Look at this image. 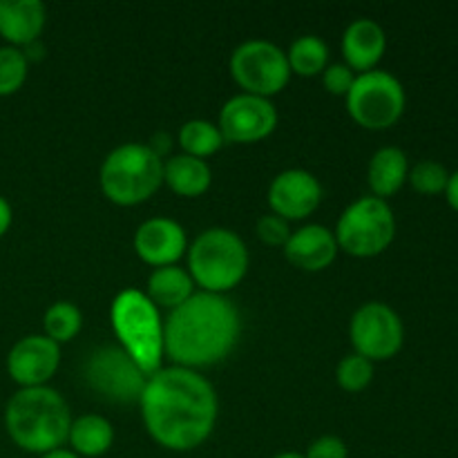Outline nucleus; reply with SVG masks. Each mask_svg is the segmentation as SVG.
Returning <instances> with one entry per match:
<instances>
[{
  "mask_svg": "<svg viewBox=\"0 0 458 458\" xmlns=\"http://www.w3.org/2000/svg\"><path fill=\"white\" fill-rule=\"evenodd\" d=\"M249 249L231 228H206L188 246V273L206 293L226 295L249 273Z\"/></svg>",
  "mask_w": 458,
  "mask_h": 458,
  "instance_id": "39448f33",
  "label": "nucleus"
},
{
  "mask_svg": "<svg viewBox=\"0 0 458 458\" xmlns=\"http://www.w3.org/2000/svg\"><path fill=\"white\" fill-rule=\"evenodd\" d=\"M70 405L52 387L18 389L4 407L9 438L30 454H47L67 443L72 428Z\"/></svg>",
  "mask_w": 458,
  "mask_h": 458,
  "instance_id": "7ed1b4c3",
  "label": "nucleus"
},
{
  "mask_svg": "<svg viewBox=\"0 0 458 458\" xmlns=\"http://www.w3.org/2000/svg\"><path fill=\"white\" fill-rule=\"evenodd\" d=\"M217 128L226 143H258L277 128V110L271 98L242 92L224 103Z\"/></svg>",
  "mask_w": 458,
  "mask_h": 458,
  "instance_id": "f8f14e48",
  "label": "nucleus"
},
{
  "mask_svg": "<svg viewBox=\"0 0 458 458\" xmlns=\"http://www.w3.org/2000/svg\"><path fill=\"white\" fill-rule=\"evenodd\" d=\"M445 199L447 204H450L452 210H456L458 213V170L456 173H450V182H447V188H445Z\"/></svg>",
  "mask_w": 458,
  "mask_h": 458,
  "instance_id": "473e14b6",
  "label": "nucleus"
},
{
  "mask_svg": "<svg viewBox=\"0 0 458 458\" xmlns=\"http://www.w3.org/2000/svg\"><path fill=\"white\" fill-rule=\"evenodd\" d=\"M387 49V34L383 27L371 18H358L344 30L343 34V56L344 65L352 67L358 74L376 70L380 58Z\"/></svg>",
  "mask_w": 458,
  "mask_h": 458,
  "instance_id": "a211bd4d",
  "label": "nucleus"
},
{
  "mask_svg": "<svg viewBox=\"0 0 458 458\" xmlns=\"http://www.w3.org/2000/svg\"><path fill=\"white\" fill-rule=\"evenodd\" d=\"M30 61L25 58L22 49L0 47V97H12L25 85Z\"/></svg>",
  "mask_w": 458,
  "mask_h": 458,
  "instance_id": "a878e982",
  "label": "nucleus"
},
{
  "mask_svg": "<svg viewBox=\"0 0 458 458\" xmlns=\"http://www.w3.org/2000/svg\"><path fill=\"white\" fill-rule=\"evenodd\" d=\"M164 183L179 197H201L213 183V173L204 159L191 155H173L164 161Z\"/></svg>",
  "mask_w": 458,
  "mask_h": 458,
  "instance_id": "aec40b11",
  "label": "nucleus"
},
{
  "mask_svg": "<svg viewBox=\"0 0 458 458\" xmlns=\"http://www.w3.org/2000/svg\"><path fill=\"white\" fill-rule=\"evenodd\" d=\"M61 365V344L45 334L25 335L7 356V374L21 389L47 387Z\"/></svg>",
  "mask_w": 458,
  "mask_h": 458,
  "instance_id": "ddd939ff",
  "label": "nucleus"
},
{
  "mask_svg": "<svg viewBox=\"0 0 458 458\" xmlns=\"http://www.w3.org/2000/svg\"><path fill=\"white\" fill-rule=\"evenodd\" d=\"M349 338L358 356L383 362L396 356L405 343L401 316L385 302H367L352 316Z\"/></svg>",
  "mask_w": 458,
  "mask_h": 458,
  "instance_id": "9b49d317",
  "label": "nucleus"
},
{
  "mask_svg": "<svg viewBox=\"0 0 458 458\" xmlns=\"http://www.w3.org/2000/svg\"><path fill=\"white\" fill-rule=\"evenodd\" d=\"M40 458H81V456H76L74 452L67 450V447H58V450L47 452V454H43Z\"/></svg>",
  "mask_w": 458,
  "mask_h": 458,
  "instance_id": "72a5a7b5",
  "label": "nucleus"
},
{
  "mask_svg": "<svg viewBox=\"0 0 458 458\" xmlns=\"http://www.w3.org/2000/svg\"><path fill=\"white\" fill-rule=\"evenodd\" d=\"M146 295L157 309L161 307L174 311V309L182 307L186 300L195 295V282H192L188 268L177 267V264L161 267L155 268L150 277H148Z\"/></svg>",
  "mask_w": 458,
  "mask_h": 458,
  "instance_id": "412c9836",
  "label": "nucleus"
},
{
  "mask_svg": "<svg viewBox=\"0 0 458 458\" xmlns=\"http://www.w3.org/2000/svg\"><path fill=\"white\" fill-rule=\"evenodd\" d=\"M255 233H258V237L264 242V244L282 246V249H284L293 231H291L286 219L277 217V215L271 213V215H262V217L258 219V224H255Z\"/></svg>",
  "mask_w": 458,
  "mask_h": 458,
  "instance_id": "c85d7f7f",
  "label": "nucleus"
},
{
  "mask_svg": "<svg viewBox=\"0 0 458 458\" xmlns=\"http://www.w3.org/2000/svg\"><path fill=\"white\" fill-rule=\"evenodd\" d=\"M98 183L112 204L139 206L164 186V159L148 143H123L106 157Z\"/></svg>",
  "mask_w": 458,
  "mask_h": 458,
  "instance_id": "423d86ee",
  "label": "nucleus"
},
{
  "mask_svg": "<svg viewBox=\"0 0 458 458\" xmlns=\"http://www.w3.org/2000/svg\"><path fill=\"white\" fill-rule=\"evenodd\" d=\"M231 74L244 94L271 98L289 85L291 67L284 49L271 40L253 38L233 52Z\"/></svg>",
  "mask_w": 458,
  "mask_h": 458,
  "instance_id": "1a4fd4ad",
  "label": "nucleus"
},
{
  "mask_svg": "<svg viewBox=\"0 0 458 458\" xmlns=\"http://www.w3.org/2000/svg\"><path fill=\"white\" fill-rule=\"evenodd\" d=\"M407 182L420 195H443L450 182V170L443 164L434 159L419 161L416 165H411L410 174H407Z\"/></svg>",
  "mask_w": 458,
  "mask_h": 458,
  "instance_id": "bb28decb",
  "label": "nucleus"
},
{
  "mask_svg": "<svg viewBox=\"0 0 458 458\" xmlns=\"http://www.w3.org/2000/svg\"><path fill=\"white\" fill-rule=\"evenodd\" d=\"M338 242L334 231L320 224H309L291 233L284 246V255L295 268L307 273H318L329 268L338 255Z\"/></svg>",
  "mask_w": 458,
  "mask_h": 458,
  "instance_id": "dca6fc26",
  "label": "nucleus"
},
{
  "mask_svg": "<svg viewBox=\"0 0 458 458\" xmlns=\"http://www.w3.org/2000/svg\"><path fill=\"white\" fill-rule=\"evenodd\" d=\"M335 380L349 394L365 392L374 380V362L358 353H349L335 367Z\"/></svg>",
  "mask_w": 458,
  "mask_h": 458,
  "instance_id": "cd10ccee",
  "label": "nucleus"
},
{
  "mask_svg": "<svg viewBox=\"0 0 458 458\" xmlns=\"http://www.w3.org/2000/svg\"><path fill=\"white\" fill-rule=\"evenodd\" d=\"M304 458H349V447L340 437L327 434V437L316 438V441L309 445Z\"/></svg>",
  "mask_w": 458,
  "mask_h": 458,
  "instance_id": "7c9ffc66",
  "label": "nucleus"
},
{
  "mask_svg": "<svg viewBox=\"0 0 458 458\" xmlns=\"http://www.w3.org/2000/svg\"><path fill=\"white\" fill-rule=\"evenodd\" d=\"M240 334V311L226 295L195 291L164 322V353L174 367H215L231 356Z\"/></svg>",
  "mask_w": 458,
  "mask_h": 458,
  "instance_id": "f03ea898",
  "label": "nucleus"
},
{
  "mask_svg": "<svg viewBox=\"0 0 458 458\" xmlns=\"http://www.w3.org/2000/svg\"><path fill=\"white\" fill-rule=\"evenodd\" d=\"M347 112L360 128L387 130L401 121L407 107V94L401 81L385 70L356 74L344 97Z\"/></svg>",
  "mask_w": 458,
  "mask_h": 458,
  "instance_id": "6e6552de",
  "label": "nucleus"
},
{
  "mask_svg": "<svg viewBox=\"0 0 458 458\" xmlns=\"http://www.w3.org/2000/svg\"><path fill=\"white\" fill-rule=\"evenodd\" d=\"M273 458H304V454H300V452H282V454H276Z\"/></svg>",
  "mask_w": 458,
  "mask_h": 458,
  "instance_id": "f704fd0d",
  "label": "nucleus"
},
{
  "mask_svg": "<svg viewBox=\"0 0 458 458\" xmlns=\"http://www.w3.org/2000/svg\"><path fill=\"white\" fill-rule=\"evenodd\" d=\"M179 146H182L183 155L197 157V159H206L213 157L215 152L222 150L224 141L222 132H219L217 123H210L206 119H192L186 121L179 130Z\"/></svg>",
  "mask_w": 458,
  "mask_h": 458,
  "instance_id": "b1692460",
  "label": "nucleus"
},
{
  "mask_svg": "<svg viewBox=\"0 0 458 458\" xmlns=\"http://www.w3.org/2000/svg\"><path fill=\"white\" fill-rule=\"evenodd\" d=\"M85 383L106 401L130 405L141 401L148 376L121 347H101L85 362Z\"/></svg>",
  "mask_w": 458,
  "mask_h": 458,
  "instance_id": "9d476101",
  "label": "nucleus"
},
{
  "mask_svg": "<svg viewBox=\"0 0 458 458\" xmlns=\"http://www.w3.org/2000/svg\"><path fill=\"white\" fill-rule=\"evenodd\" d=\"M322 201V186L309 170L289 168L277 174L268 186L271 213L286 222L307 219L318 210Z\"/></svg>",
  "mask_w": 458,
  "mask_h": 458,
  "instance_id": "4468645a",
  "label": "nucleus"
},
{
  "mask_svg": "<svg viewBox=\"0 0 458 458\" xmlns=\"http://www.w3.org/2000/svg\"><path fill=\"white\" fill-rule=\"evenodd\" d=\"M110 322L121 349L150 378L164 362V320L143 291L123 289L110 307Z\"/></svg>",
  "mask_w": 458,
  "mask_h": 458,
  "instance_id": "20e7f679",
  "label": "nucleus"
},
{
  "mask_svg": "<svg viewBox=\"0 0 458 458\" xmlns=\"http://www.w3.org/2000/svg\"><path fill=\"white\" fill-rule=\"evenodd\" d=\"M407 174H410V159L405 152L396 146H385L371 157L367 182L374 197L387 201V197L396 195L405 186Z\"/></svg>",
  "mask_w": 458,
  "mask_h": 458,
  "instance_id": "6ab92c4d",
  "label": "nucleus"
},
{
  "mask_svg": "<svg viewBox=\"0 0 458 458\" xmlns=\"http://www.w3.org/2000/svg\"><path fill=\"white\" fill-rule=\"evenodd\" d=\"M353 81H356V72L349 65H344V63H331V65H327V70L322 72V85H325L327 92L334 94V97H347Z\"/></svg>",
  "mask_w": 458,
  "mask_h": 458,
  "instance_id": "c756f323",
  "label": "nucleus"
},
{
  "mask_svg": "<svg viewBox=\"0 0 458 458\" xmlns=\"http://www.w3.org/2000/svg\"><path fill=\"white\" fill-rule=\"evenodd\" d=\"M47 22V9L40 0H0V36L9 47L25 49L38 43Z\"/></svg>",
  "mask_w": 458,
  "mask_h": 458,
  "instance_id": "f3484780",
  "label": "nucleus"
},
{
  "mask_svg": "<svg viewBox=\"0 0 458 458\" xmlns=\"http://www.w3.org/2000/svg\"><path fill=\"white\" fill-rule=\"evenodd\" d=\"M43 329L49 340L56 344H65L74 340L83 329V313L74 302H54L52 307L45 311Z\"/></svg>",
  "mask_w": 458,
  "mask_h": 458,
  "instance_id": "393cba45",
  "label": "nucleus"
},
{
  "mask_svg": "<svg viewBox=\"0 0 458 458\" xmlns=\"http://www.w3.org/2000/svg\"><path fill=\"white\" fill-rule=\"evenodd\" d=\"M141 419L152 441L170 452L204 445L217 425L219 401L210 380L186 367H161L141 394Z\"/></svg>",
  "mask_w": 458,
  "mask_h": 458,
  "instance_id": "f257e3e1",
  "label": "nucleus"
},
{
  "mask_svg": "<svg viewBox=\"0 0 458 458\" xmlns=\"http://www.w3.org/2000/svg\"><path fill=\"white\" fill-rule=\"evenodd\" d=\"M70 450L81 458H98L114 445V428L107 419L98 414H85L72 420Z\"/></svg>",
  "mask_w": 458,
  "mask_h": 458,
  "instance_id": "4be33fe9",
  "label": "nucleus"
},
{
  "mask_svg": "<svg viewBox=\"0 0 458 458\" xmlns=\"http://www.w3.org/2000/svg\"><path fill=\"white\" fill-rule=\"evenodd\" d=\"M286 61H289L291 74L311 79V76L322 74L329 65V47L320 36H300L286 52Z\"/></svg>",
  "mask_w": 458,
  "mask_h": 458,
  "instance_id": "5701e85b",
  "label": "nucleus"
},
{
  "mask_svg": "<svg viewBox=\"0 0 458 458\" xmlns=\"http://www.w3.org/2000/svg\"><path fill=\"white\" fill-rule=\"evenodd\" d=\"M13 222V210L12 206H9V201L4 199L3 195H0V237L4 235V233L9 231V226H12Z\"/></svg>",
  "mask_w": 458,
  "mask_h": 458,
  "instance_id": "2f4dec72",
  "label": "nucleus"
},
{
  "mask_svg": "<svg viewBox=\"0 0 458 458\" xmlns=\"http://www.w3.org/2000/svg\"><path fill=\"white\" fill-rule=\"evenodd\" d=\"M338 249L353 258H376L392 246L396 217L392 206L378 197H360L340 215L334 231Z\"/></svg>",
  "mask_w": 458,
  "mask_h": 458,
  "instance_id": "0eeeda50",
  "label": "nucleus"
},
{
  "mask_svg": "<svg viewBox=\"0 0 458 458\" xmlns=\"http://www.w3.org/2000/svg\"><path fill=\"white\" fill-rule=\"evenodd\" d=\"M134 253L150 267H173L188 253L186 231L170 217H152L134 233Z\"/></svg>",
  "mask_w": 458,
  "mask_h": 458,
  "instance_id": "2eb2a0df",
  "label": "nucleus"
}]
</instances>
